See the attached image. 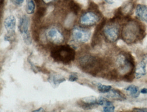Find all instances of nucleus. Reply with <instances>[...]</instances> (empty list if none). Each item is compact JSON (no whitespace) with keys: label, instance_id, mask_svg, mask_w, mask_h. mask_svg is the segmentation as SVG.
<instances>
[{"label":"nucleus","instance_id":"nucleus-1","mask_svg":"<svg viewBox=\"0 0 147 112\" xmlns=\"http://www.w3.org/2000/svg\"><path fill=\"white\" fill-rule=\"evenodd\" d=\"M145 34L144 27L136 21H129L122 28V39L128 44H133L142 40Z\"/></svg>","mask_w":147,"mask_h":112},{"label":"nucleus","instance_id":"nucleus-2","mask_svg":"<svg viewBox=\"0 0 147 112\" xmlns=\"http://www.w3.org/2000/svg\"><path fill=\"white\" fill-rule=\"evenodd\" d=\"M51 56L55 62L68 64L74 60L76 52L74 48L69 45H59L52 48Z\"/></svg>","mask_w":147,"mask_h":112},{"label":"nucleus","instance_id":"nucleus-3","mask_svg":"<svg viewBox=\"0 0 147 112\" xmlns=\"http://www.w3.org/2000/svg\"><path fill=\"white\" fill-rule=\"evenodd\" d=\"M79 63L84 71L93 76H96L101 72L105 65L101 59L91 55H85L80 58Z\"/></svg>","mask_w":147,"mask_h":112},{"label":"nucleus","instance_id":"nucleus-4","mask_svg":"<svg viewBox=\"0 0 147 112\" xmlns=\"http://www.w3.org/2000/svg\"><path fill=\"white\" fill-rule=\"evenodd\" d=\"M116 65L119 72L123 76L127 74L135 73L134 59L129 53L119 55L116 59Z\"/></svg>","mask_w":147,"mask_h":112},{"label":"nucleus","instance_id":"nucleus-5","mask_svg":"<svg viewBox=\"0 0 147 112\" xmlns=\"http://www.w3.org/2000/svg\"><path fill=\"white\" fill-rule=\"evenodd\" d=\"M30 19L26 15H24L20 20L18 25V29L22 34L23 40L27 45L32 44V39L29 32Z\"/></svg>","mask_w":147,"mask_h":112},{"label":"nucleus","instance_id":"nucleus-6","mask_svg":"<svg viewBox=\"0 0 147 112\" xmlns=\"http://www.w3.org/2000/svg\"><path fill=\"white\" fill-rule=\"evenodd\" d=\"M110 24L105 25L103 28V33L106 39L111 42L116 41L119 37V26L115 24V22H111Z\"/></svg>","mask_w":147,"mask_h":112},{"label":"nucleus","instance_id":"nucleus-7","mask_svg":"<svg viewBox=\"0 0 147 112\" xmlns=\"http://www.w3.org/2000/svg\"><path fill=\"white\" fill-rule=\"evenodd\" d=\"M91 36L89 30L79 26H75L72 31L73 39L77 43L83 44L88 42Z\"/></svg>","mask_w":147,"mask_h":112},{"label":"nucleus","instance_id":"nucleus-8","mask_svg":"<svg viewBox=\"0 0 147 112\" xmlns=\"http://www.w3.org/2000/svg\"><path fill=\"white\" fill-rule=\"evenodd\" d=\"M47 38L52 43L60 45L63 43L64 37L61 31L55 28H50L46 33Z\"/></svg>","mask_w":147,"mask_h":112},{"label":"nucleus","instance_id":"nucleus-9","mask_svg":"<svg viewBox=\"0 0 147 112\" xmlns=\"http://www.w3.org/2000/svg\"><path fill=\"white\" fill-rule=\"evenodd\" d=\"M80 107L84 110H91L99 106L98 100L94 96L84 97L77 102Z\"/></svg>","mask_w":147,"mask_h":112},{"label":"nucleus","instance_id":"nucleus-10","mask_svg":"<svg viewBox=\"0 0 147 112\" xmlns=\"http://www.w3.org/2000/svg\"><path fill=\"white\" fill-rule=\"evenodd\" d=\"M99 19V16L96 13L93 12H88L82 16L80 21L82 25L92 26L96 24Z\"/></svg>","mask_w":147,"mask_h":112},{"label":"nucleus","instance_id":"nucleus-11","mask_svg":"<svg viewBox=\"0 0 147 112\" xmlns=\"http://www.w3.org/2000/svg\"><path fill=\"white\" fill-rule=\"evenodd\" d=\"M4 26L7 31V34L15 36V29L16 26V19L15 16L10 15L7 16L4 21Z\"/></svg>","mask_w":147,"mask_h":112},{"label":"nucleus","instance_id":"nucleus-12","mask_svg":"<svg viewBox=\"0 0 147 112\" xmlns=\"http://www.w3.org/2000/svg\"><path fill=\"white\" fill-rule=\"evenodd\" d=\"M136 16L140 20L147 23V7L144 5H137L136 9Z\"/></svg>","mask_w":147,"mask_h":112},{"label":"nucleus","instance_id":"nucleus-13","mask_svg":"<svg viewBox=\"0 0 147 112\" xmlns=\"http://www.w3.org/2000/svg\"><path fill=\"white\" fill-rule=\"evenodd\" d=\"M146 66V63L142 60L138 64L135 71V76L136 78L139 79L147 74Z\"/></svg>","mask_w":147,"mask_h":112},{"label":"nucleus","instance_id":"nucleus-14","mask_svg":"<svg viewBox=\"0 0 147 112\" xmlns=\"http://www.w3.org/2000/svg\"><path fill=\"white\" fill-rule=\"evenodd\" d=\"M107 95V96L114 100L123 101L126 100V98L123 94L118 89H111Z\"/></svg>","mask_w":147,"mask_h":112},{"label":"nucleus","instance_id":"nucleus-15","mask_svg":"<svg viewBox=\"0 0 147 112\" xmlns=\"http://www.w3.org/2000/svg\"><path fill=\"white\" fill-rule=\"evenodd\" d=\"M48 80L50 83L55 86H58L61 83L66 81L64 77L59 74H55L50 76Z\"/></svg>","mask_w":147,"mask_h":112},{"label":"nucleus","instance_id":"nucleus-16","mask_svg":"<svg viewBox=\"0 0 147 112\" xmlns=\"http://www.w3.org/2000/svg\"><path fill=\"white\" fill-rule=\"evenodd\" d=\"M125 90L127 91L129 94L130 95L134 98L138 97L140 94L139 88L136 85H129L125 88Z\"/></svg>","mask_w":147,"mask_h":112},{"label":"nucleus","instance_id":"nucleus-17","mask_svg":"<svg viewBox=\"0 0 147 112\" xmlns=\"http://www.w3.org/2000/svg\"><path fill=\"white\" fill-rule=\"evenodd\" d=\"M103 106V111L105 112H114L115 107L111 102L105 98Z\"/></svg>","mask_w":147,"mask_h":112},{"label":"nucleus","instance_id":"nucleus-18","mask_svg":"<svg viewBox=\"0 0 147 112\" xmlns=\"http://www.w3.org/2000/svg\"><path fill=\"white\" fill-rule=\"evenodd\" d=\"M26 13L29 14H32L35 12L36 5L33 0H26Z\"/></svg>","mask_w":147,"mask_h":112},{"label":"nucleus","instance_id":"nucleus-19","mask_svg":"<svg viewBox=\"0 0 147 112\" xmlns=\"http://www.w3.org/2000/svg\"><path fill=\"white\" fill-rule=\"evenodd\" d=\"M97 87L98 91L102 93H108L112 89L111 85H104L100 83H97Z\"/></svg>","mask_w":147,"mask_h":112},{"label":"nucleus","instance_id":"nucleus-20","mask_svg":"<svg viewBox=\"0 0 147 112\" xmlns=\"http://www.w3.org/2000/svg\"><path fill=\"white\" fill-rule=\"evenodd\" d=\"M46 12V9L45 7H40L38 9L36 12V17L37 20H40L41 18L45 15Z\"/></svg>","mask_w":147,"mask_h":112},{"label":"nucleus","instance_id":"nucleus-21","mask_svg":"<svg viewBox=\"0 0 147 112\" xmlns=\"http://www.w3.org/2000/svg\"><path fill=\"white\" fill-rule=\"evenodd\" d=\"M70 8L73 11V13L75 14L78 13L80 10V7L77 3L72 1L70 3Z\"/></svg>","mask_w":147,"mask_h":112},{"label":"nucleus","instance_id":"nucleus-22","mask_svg":"<svg viewBox=\"0 0 147 112\" xmlns=\"http://www.w3.org/2000/svg\"><path fill=\"white\" fill-rule=\"evenodd\" d=\"M78 79V77L77 75L76 74H71L69 77V80L70 82H74L77 81Z\"/></svg>","mask_w":147,"mask_h":112},{"label":"nucleus","instance_id":"nucleus-23","mask_svg":"<svg viewBox=\"0 0 147 112\" xmlns=\"http://www.w3.org/2000/svg\"><path fill=\"white\" fill-rule=\"evenodd\" d=\"M13 4L17 6H20L22 5L24 0H11Z\"/></svg>","mask_w":147,"mask_h":112},{"label":"nucleus","instance_id":"nucleus-24","mask_svg":"<svg viewBox=\"0 0 147 112\" xmlns=\"http://www.w3.org/2000/svg\"><path fill=\"white\" fill-rule=\"evenodd\" d=\"M132 111L136 112H147V108H134Z\"/></svg>","mask_w":147,"mask_h":112},{"label":"nucleus","instance_id":"nucleus-25","mask_svg":"<svg viewBox=\"0 0 147 112\" xmlns=\"http://www.w3.org/2000/svg\"><path fill=\"white\" fill-rule=\"evenodd\" d=\"M45 110L42 107L39 108L38 109H36V110H33L32 112H45Z\"/></svg>","mask_w":147,"mask_h":112},{"label":"nucleus","instance_id":"nucleus-26","mask_svg":"<svg viewBox=\"0 0 147 112\" xmlns=\"http://www.w3.org/2000/svg\"><path fill=\"white\" fill-rule=\"evenodd\" d=\"M142 60L144 62L146 63V65H147V54H145V55L143 56Z\"/></svg>","mask_w":147,"mask_h":112},{"label":"nucleus","instance_id":"nucleus-27","mask_svg":"<svg viewBox=\"0 0 147 112\" xmlns=\"http://www.w3.org/2000/svg\"><path fill=\"white\" fill-rule=\"evenodd\" d=\"M140 92L142 94H147V88H144L140 90Z\"/></svg>","mask_w":147,"mask_h":112},{"label":"nucleus","instance_id":"nucleus-28","mask_svg":"<svg viewBox=\"0 0 147 112\" xmlns=\"http://www.w3.org/2000/svg\"><path fill=\"white\" fill-rule=\"evenodd\" d=\"M105 1L108 4H112L114 3V0H105Z\"/></svg>","mask_w":147,"mask_h":112},{"label":"nucleus","instance_id":"nucleus-29","mask_svg":"<svg viewBox=\"0 0 147 112\" xmlns=\"http://www.w3.org/2000/svg\"><path fill=\"white\" fill-rule=\"evenodd\" d=\"M33 1H35V2L36 3H37V4H40V2H41V0H33Z\"/></svg>","mask_w":147,"mask_h":112},{"label":"nucleus","instance_id":"nucleus-30","mask_svg":"<svg viewBox=\"0 0 147 112\" xmlns=\"http://www.w3.org/2000/svg\"><path fill=\"white\" fill-rule=\"evenodd\" d=\"M46 3H49L53 1V0H43Z\"/></svg>","mask_w":147,"mask_h":112}]
</instances>
